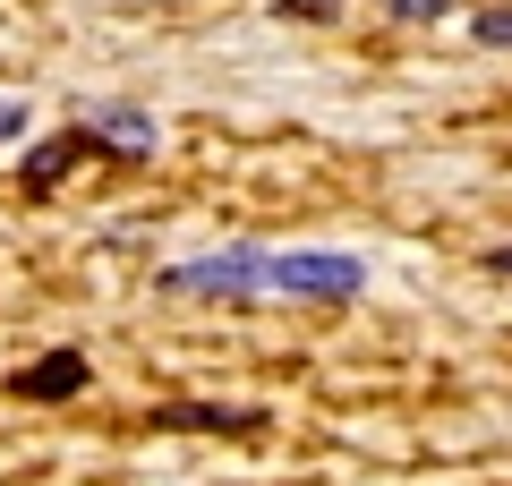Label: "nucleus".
Returning <instances> with one entry per match:
<instances>
[{"label": "nucleus", "mask_w": 512, "mask_h": 486, "mask_svg": "<svg viewBox=\"0 0 512 486\" xmlns=\"http://www.w3.org/2000/svg\"><path fill=\"white\" fill-rule=\"evenodd\" d=\"M86 137H94V145H120V154H154V145H163V128H154L146 111H128V103H120V111H103Z\"/></svg>", "instance_id": "nucleus-3"}, {"label": "nucleus", "mask_w": 512, "mask_h": 486, "mask_svg": "<svg viewBox=\"0 0 512 486\" xmlns=\"http://www.w3.org/2000/svg\"><path fill=\"white\" fill-rule=\"evenodd\" d=\"M163 290H180V299H248V290H265V256H256V248L188 256V265L163 273Z\"/></svg>", "instance_id": "nucleus-2"}, {"label": "nucleus", "mask_w": 512, "mask_h": 486, "mask_svg": "<svg viewBox=\"0 0 512 486\" xmlns=\"http://www.w3.org/2000/svg\"><path fill=\"white\" fill-rule=\"evenodd\" d=\"M282 9H299V18H325V9H333V0H282Z\"/></svg>", "instance_id": "nucleus-9"}, {"label": "nucleus", "mask_w": 512, "mask_h": 486, "mask_svg": "<svg viewBox=\"0 0 512 486\" xmlns=\"http://www.w3.org/2000/svg\"><path fill=\"white\" fill-rule=\"evenodd\" d=\"M86 154H94V137H86V128H69V137H43L35 154H26V180H35V188H52L60 171H77Z\"/></svg>", "instance_id": "nucleus-4"}, {"label": "nucleus", "mask_w": 512, "mask_h": 486, "mask_svg": "<svg viewBox=\"0 0 512 486\" xmlns=\"http://www.w3.org/2000/svg\"><path fill=\"white\" fill-rule=\"evenodd\" d=\"M384 9H393V18H444L453 0H384Z\"/></svg>", "instance_id": "nucleus-7"}, {"label": "nucleus", "mask_w": 512, "mask_h": 486, "mask_svg": "<svg viewBox=\"0 0 512 486\" xmlns=\"http://www.w3.org/2000/svg\"><path fill=\"white\" fill-rule=\"evenodd\" d=\"M265 290H282V299H359L367 265L333 248H291V256H265Z\"/></svg>", "instance_id": "nucleus-1"}, {"label": "nucleus", "mask_w": 512, "mask_h": 486, "mask_svg": "<svg viewBox=\"0 0 512 486\" xmlns=\"http://www.w3.org/2000/svg\"><path fill=\"white\" fill-rule=\"evenodd\" d=\"M77 384H86V359H77V350H52L43 367H26V376H18V393L26 401H60V393H77Z\"/></svg>", "instance_id": "nucleus-5"}, {"label": "nucleus", "mask_w": 512, "mask_h": 486, "mask_svg": "<svg viewBox=\"0 0 512 486\" xmlns=\"http://www.w3.org/2000/svg\"><path fill=\"white\" fill-rule=\"evenodd\" d=\"M495 273H512V248H495Z\"/></svg>", "instance_id": "nucleus-10"}, {"label": "nucleus", "mask_w": 512, "mask_h": 486, "mask_svg": "<svg viewBox=\"0 0 512 486\" xmlns=\"http://www.w3.org/2000/svg\"><path fill=\"white\" fill-rule=\"evenodd\" d=\"M478 43H504V52H512V0H504V9H478Z\"/></svg>", "instance_id": "nucleus-6"}, {"label": "nucleus", "mask_w": 512, "mask_h": 486, "mask_svg": "<svg viewBox=\"0 0 512 486\" xmlns=\"http://www.w3.org/2000/svg\"><path fill=\"white\" fill-rule=\"evenodd\" d=\"M18 128H26V111H18V103H0V145L18 137Z\"/></svg>", "instance_id": "nucleus-8"}]
</instances>
